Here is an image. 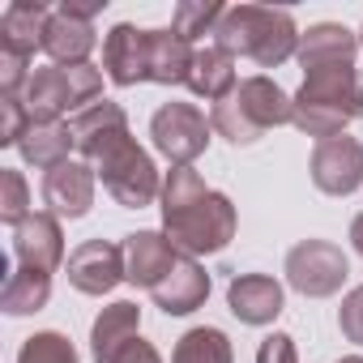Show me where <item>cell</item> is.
I'll use <instances>...</instances> for the list:
<instances>
[{
	"mask_svg": "<svg viewBox=\"0 0 363 363\" xmlns=\"http://www.w3.org/2000/svg\"><path fill=\"white\" fill-rule=\"evenodd\" d=\"M154 299H158V308L167 312V316H184V312H193L206 295H210V274L184 252L167 274H162V282L150 291Z\"/></svg>",
	"mask_w": 363,
	"mask_h": 363,
	"instance_id": "cell-16",
	"label": "cell"
},
{
	"mask_svg": "<svg viewBox=\"0 0 363 363\" xmlns=\"http://www.w3.org/2000/svg\"><path fill=\"white\" fill-rule=\"evenodd\" d=\"M193 43L175 30H137L120 22L107 43H103V73L116 86H137V82H189L193 69Z\"/></svg>",
	"mask_w": 363,
	"mask_h": 363,
	"instance_id": "cell-2",
	"label": "cell"
},
{
	"mask_svg": "<svg viewBox=\"0 0 363 363\" xmlns=\"http://www.w3.org/2000/svg\"><path fill=\"white\" fill-rule=\"evenodd\" d=\"M162 223L167 240L179 252H223L235 235V210L223 193L206 189L193 167H175L162 184Z\"/></svg>",
	"mask_w": 363,
	"mask_h": 363,
	"instance_id": "cell-1",
	"label": "cell"
},
{
	"mask_svg": "<svg viewBox=\"0 0 363 363\" xmlns=\"http://www.w3.org/2000/svg\"><path fill=\"white\" fill-rule=\"evenodd\" d=\"M18 145H22L26 162L52 171V167L69 162V145H77V141H73V124H30Z\"/></svg>",
	"mask_w": 363,
	"mask_h": 363,
	"instance_id": "cell-22",
	"label": "cell"
},
{
	"mask_svg": "<svg viewBox=\"0 0 363 363\" xmlns=\"http://www.w3.org/2000/svg\"><path fill=\"white\" fill-rule=\"evenodd\" d=\"M227 303L244 325H265L282 312V286L269 274H240L227 291Z\"/></svg>",
	"mask_w": 363,
	"mask_h": 363,
	"instance_id": "cell-18",
	"label": "cell"
},
{
	"mask_svg": "<svg viewBox=\"0 0 363 363\" xmlns=\"http://www.w3.org/2000/svg\"><path fill=\"white\" fill-rule=\"evenodd\" d=\"M137 325H141V308L137 303H111V308H103V316L94 320V333H90L94 359L99 363H111L137 337Z\"/></svg>",
	"mask_w": 363,
	"mask_h": 363,
	"instance_id": "cell-21",
	"label": "cell"
},
{
	"mask_svg": "<svg viewBox=\"0 0 363 363\" xmlns=\"http://www.w3.org/2000/svg\"><path fill=\"white\" fill-rule=\"evenodd\" d=\"M103 69H94L90 60L86 65H52V69H39L30 82H26V111H30V124H65V116H82L86 107L103 103Z\"/></svg>",
	"mask_w": 363,
	"mask_h": 363,
	"instance_id": "cell-5",
	"label": "cell"
},
{
	"mask_svg": "<svg viewBox=\"0 0 363 363\" xmlns=\"http://www.w3.org/2000/svg\"><path fill=\"white\" fill-rule=\"evenodd\" d=\"M94 162H99V175H103V189H107L120 206L141 210V206L154 201V193H158V171H154L150 154H145L133 137H120V141L107 145Z\"/></svg>",
	"mask_w": 363,
	"mask_h": 363,
	"instance_id": "cell-7",
	"label": "cell"
},
{
	"mask_svg": "<svg viewBox=\"0 0 363 363\" xmlns=\"http://www.w3.org/2000/svg\"><path fill=\"white\" fill-rule=\"evenodd\" d=\"M354 52H359V39L346 26L320 22L308 35H299V52L295 56H299L303 73H329V69H350Z\"/></svg>",
	"mask_w": 363,
	"mask_h": 363,
	"instance_id": "cell-15",
	"label": "cell"
},
{
	"mask_svg": "<svg viewBox=\"0 0 363 363\" xmlns=\"http://www.w3.org/2000/svg\"><path fill=\"white\" fill-rule=\"evenodd\" d=\"M111 363H158V350H154L150 342L133 337V342H128V346H124V350H120V354L111 359Z\"/></svg>",
	"mask_w": 363,
	"mask_h": 363,
	"instance_id": "cell-30",
	"label": "cell"
},
{
	"mask_svg": "<svg viewBox=\"0 0 363 363\" xmlns=\"http://www.w3.org/2000/svg\"><path fill=\"white\" fill-rule=\"evenodd\" d=\"M223 5L218 0H197V5H179L175 9V18H171V30L175 35H184L189 43L193 39H201V35H214L218 30V22H223Z\"/></svg>",
	"mask_w": 363,
	"mask_h": 363,
	"instance_id": "cell-25",
	"label": "cell"
},
{
	"mask_svg": "<svg viewBox=\"0 0 363 363\" xmlns=\"http://www.w3.org/2000/svg\"><path fill=\"white\" fill-rule=\"evenodd\" d=\"M197 99H210V103H223L235 86H240V77H235V56H227L218 43L214 48H201L197 56H193V69H189V82H184Z\"/></svg>",
	"mask_w": 363,
	"mask_h": 363,
	"instance_id": "cell-20",
	"label": "cell"
},
{
	"mask_svg": "<svg viewBox=\"0 0 363 363\" xmlns=\"http://www.w3.org/2000/svg\"><path fill=\"white\" fill-rule=\"evenodd\" d=\"M218 48L227 56H248L261 69H278L286 56L299 52V35L286 9H269V5H235L223 13L218 30H214Z\"/></svg>",
	"mask_w": 363,
	"mask_h": 363,
	"instance_id": "cell-3",
	"label": "cell"
},
{
	"mask_svg": "<svg viewBox=\"0 0 363 363\" xmlns=\"http://www.w3.org/2000/svg\"><path fill=\"white\" fill-rule=\"evenodd\" d=\"M171 363H231V342L223 329H193L179 337Z\"/></svg>",
	"mask_w": 363,
	"mask_h": 363,
	"instance_id": "cell-24",
	"label": "cell"
},
{
	"mask_svg": "<svg viewBox=\"0 0 363 363\" xmlns=\"http://www.w3.org/2000/svg\"><path fill=\"white\" fill-rule=\"evenodd\" d=\"M286 120H295V103L282 94V86L278 82H269V77H244L223 103H214V111H210V124L227 137V141H235V145H248V141H257L261 133H269V128H278V124H286Z\"/></svg>",
	"mask_w": 363,
	"mask_h": 363,
	"instance_id": "cell-4",
	"label": "cell"
},
{
	"mask_svg": "<svg viewBox=\"0 0 363 363\" xmlns=\"http://www.w3.org/2000/svg\"><path fill=\"white\" fill-rule=\"evenodd\" d=\"M52 9L39 5V0H13V5L0 13V56H18L30 60L35 48H43Z\"/></svg>",
	"mask_w": 363,
	"mask_h": 363,
	"instance_id": "cell-13",
	"label": "cell"
},
{
	"mask_svg": "<svg viewBox=\"0 0 363 363\" xmlns=\"http://www.w3.org/2000/svg\"><path fill=\"white\" fill-rule=\"evenodd\" d=\"M354 65L350 69H329V73H308L299 94L291 99L295 103V124L308 133V137H342V128L354 120Z\"/></svg>",
	"mask_w": 363,
	"mask_h": 363,
	"instance_id": "cell-6",
	"label": "cell"
},
{
	"mask_svg": "<svg viewBox=\"0 0 363 363\" xmlns=\"http://www.w3.org/2000/svg\"><path fill=\"white\" fill-rule=\"evenodd\" d=\"M342 333L350 337V342H363V286L359 291H350L346 295V303H342Z\"/></svg>",
	"mask_w": 363,
	"mask_h": 363,
	"instance_id": "cell-28",
	"label": "cell"
},
{
	"mask_svg": "<svg viewBox=\"0 0 363 363\" xmlns=\"http://www.w3.org/2000/svg\"><path fill=\"white\" fill-rule=\"evenodd\" d=\"M257 363H299V359H295V342H291L286 333L265 337L261 350H257Z\"/></svg>",
	"mask_w": 363,
	"mask_h": 363,
	"instance_id": "cell-29",
	"label": "cell"
},
{
	"mask_svg": "<svg viewBox=\"0 0 363 363\" xmlns=\"http://www.w3.org/2000/svg\"><path fill=\"white\" fill-rule=\"evenodd\" d=\"M99 9L103 5H73V0L52 9V22L43 35V52L52 56V65H86V56L94 52V13Z\"/></svg>",
	"mask_w": 363,
	"mask_h": 363,
	"instance_id": "cell-10",
	"label": "cell"
},
{
	"mask_svg": "<svg viewBox=\"0 0 363 363\" xmlns=\"http://www.w3.org/2000/svg\"><path fill=\"white\" fill-rule=\"evenodd\" d=\"M73 124V141H77V150L86 154V158H99L107 145H116L120 137H128V120H124V111L116 107V103H94V107H86L82 116H73L69 120Z\"/></svg>",
	"mask_w": 363,
	"mask_h": 363,
	"instance_id": "cell-19",
	"label": "cell"
},
{
	"mask_svg": "<svg viewBox=\"0 0 363 363\" xmlns=\"http://www.w3.org/2000/svg\"><path fill=\"white\" fill-rule=\"evenodd\" d=\"M354 116H363V73H359V82H354Z\"/></svg>",
	"mask_w": 363,
	"mask_h": 363,
	"instance_id": "cell-32",
	"label": "cell"
},
{
	"mask_svg": "<svg viewBox=\"0 0 363 363\" xmlns=\"http://www.w3.org/2000/svg\"><path fill=\"white\" fill-rule=\"evenodd\" d=\"M48 295H52V274L22 265L18 274L5 278V295H0V303H5V312H13V316H26V312H39L48 303Z\"/></svg>",
	"mask_w": 363,
	"mask_h": 363,
	"instance_id": "cell-23",
	"label": "cell"
},
{
	"mask_svg": "<svg viewBox=\"0 0 363 363\" xmlns=\"http://www.w3.org/2000/svg\"><path fill=\"white\" fill-rule=\"evenodd\" d=\"M350 240H354V248H359V252H363V214H359V218H354V227H350Z\"/></svg>",
	"mask_w": 363,
	"mask_h": 363,
	"instance_id": "cell-31",
	"label": "cell"
},
{
	"mask_svg": "<svg viewBox=\"0 0 363 363\" xmlns=\"http://www.w3.org/2000/svg\"><path fill=\"white\" fill-rule=\"evenodd\" d=\"M210 128H214V124H206L201 107H193V103H167V107H158L154 120H150L154 145H158L175 167H189V162L206 150Z\"/></svg>",
	"mask_w": 363,
	"mask_h": 363,
	"instance_id": "cell-8",
	"label": "cell"
},
{
	"mask_svg": "<svg viewBox=\"0 0 363 363\" xmlns=\"http://www.w3.org/2000/svg\"><path fill=\"white\" fill-rule=\"evenodd\" d=\"M43 206L60 218H82L94 206V175L86 162H60L43 175Z\"/></svg>",
	"mask_w": 363,
	"mask_h": 363,
	"instance_id": "cell-14",
	"label": "cell"
},
{
	"mask_svg": "<svg viewBox=\"0 0 363 363\" xmlns=\"http://www.w3.org/2000/svg\"><path fill=\"white\" fill-rule=\"evenodd\" d=\"M286 278L299 295H333L346 282V257L325 240H303L299 248L286 252Z\"/></svg>",
	"mask_w": 363,
	"mask_h": 363,
	"instance_id": "cell-9",
	"label": "cell"
},
{
	"mask_svg": "<svg viewBox=\"0 0 363 363\" xmlns=\"http://www.w3.org/2000/svg\"><path fill=\"white\" fill-rule=\"evenodd\" d=\"M359 48H363V30H359Z\"/></svg>",
	"mask_w": 363,
	"mask_h": 363,
	"instance_id": "cell-34",
	"label": "cell"
},
{
	"mask_svg": "<svg viewBox=\"0 0 363 363\" xmlns=\"http://www.w3.org/2000/svg\"><path fill=\"white\" fill-rule=\"evenodd\" d=\"M312 179L329 197H346L363 184V145L354 137H329L312 150Z\"/></svg>",
	"mask_w": 363,
	"mask_h": 363,
	"instance_id": "cell-11",
	"label": "cell"
},
{
	"mask_svg": "<svg viewBox=\"0 0 363 363\" xmlns=\"http://www.w3.org/2000/svg\"><path fill=\"white\" fill-rule=\"evenodd\" d=\"M18 363H77V350L60 333H35V337H26Z\"/></svg>",
	"mask_w": 363,
	"mask_h": 363,
	"instance_id": "cell-26",
	"label": "cell"
},
{
	"mask_svg": "<svg viewBox=\"0 0 363 363\" xmlns=\"http://www.w3.org/2000/svg\"><path fill=\"white\" fill-rule=\"evenodd\" d=\"M26 179H22V171H5L0 175V218L5 223H13V227H22L30 214H26Z\"/></svg>",
	"mask_w": 363,
	"mask_h": 363,
	"instance_id": "cell-27",
	"label": "cell"
},
{
	"mask_svg": "<svg viewBox=\"0 0 363 363\" xmlns=\"http://www.w3.org/2000/svg\"><path fill=\"white\" fill-rule=\"evenodd\" d=\"M342 363H363V359H342Z\"/></svg>",
	"mask_w": 363,
	"mask_h": 363,
	"instance_id": "cell-33",
	"label": "cell"
},
{
	"mask_svg": "<svg viewBox=\"0 0 363 363\" xmlns=\"http://www.w3.org/2000/svg\"><path fill=\"white\" fill-rule=\"evenodd\" d=\"M124 274V248L103 244V240H86L73 257H69V282L86 295H107Z\"/></svg>",
	"mask_w": 363,
	"mask_h": 363,
	"instance_id": "cell-12",
	"label": "cell"
},
{
	"mask_svg": "<svg viewBox=\"0 0 363 363\" xmlns=\"http://www.w3.org/2000/svg\"><path fill=\"white\" fill-rule=\"evenodd\" d=\"M13 252L26 269H43L52 274L65 261V240H60V223L52 214H30L18 231H13Z\"/></svg>",
	"mask_w": 363,
	"mask_h": 363,
	"instance_id": "cell-17",
	"label": "cell"
}]
</instances>
